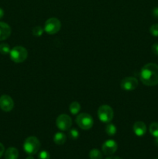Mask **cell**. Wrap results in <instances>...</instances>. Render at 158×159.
Returning a JSON list of instances; mask_svg holds the SVG:
<instances>
[{"mask_svg": "<svg viewBox=\"0 0 158 159\" xmlns=\"http://www.w3.org/2000/svg\"><path fill=\"white\" fill-rule=\"evenodd\" d=\"M11 49L8 43H2L0 44V54H3V55H6V54H9Z\"/></svg>", "mask_w": 158, "mask_h": 159, "instance_id": "cell-19", "label": "cell"}, {"mask_svg": "<svg viewBox=\"0 0 158 159\" xmlns=\"http://www.w3.org/2000/svg\"><path fill=\"white\" fill-rule=\"evenodd\" d=\"M76 123L82 130H90L92 127L94 120L88 113H83L77 115L76 118Z\"/></svg>", "mask_w": 158, "mask_h": 159, "instance_id": "cell-5", "label": "cell"}, {"mask_svg": "<svg viewBox=\"0 0 158 159\" xmlns=\"http://www.w3.org/2000/svg\"><path fill=\"white\" fill-rule=\"evenodd\" d=\"M90 159H102V154L98 149H92L89 152Z\"/></svg>", "mask_w": 158, "mask_h": 159, "instance_id": "cell-17", "label": "cell"}, {"mask_svg": "<svg viewBox=\"0 0 158 159\" xmlns=\"http://www.w3.org/2000/svg\"><path fill=\"white\" fill-rule=\"evenodd\" d=\"M3 16H4V11H3V9L2 8H0V20L2 18Z\"/></svg>", "mask_w": 158, "mask_h": 159, "instance_id": "cell-27", "label": "cell"}, {"mask_svg": "<svg viewBox=\"0 0 158 159\" xmlns=\"http://www.w3.org/2000/svg\"><path fill=\"white\" fill-rule=\"evenodd\" d=\"M138 80L136 78L126 77L121 81V88L125 91H133L138 86Z\"/></svg>", "mask_w": 158, "mask_h": 159, "instance_id": "cell-8", "label": "cell"}, {"mask_svg": "<svg viewBox=\"0 0 158 159\" xmlns=\"http://www.w3.org/2000/svg\"><path fill=\"white\" fill-rule=\"evenodd\" d=\"M11 60L15 63H22L27 58L28 51L22 46L14 47L9 52Z\"/></svg>", "mask_w": 158, "mask_h": 159, "instance_id": "cell-3", "label": "cell"}, {"mask_svg": "<svg viewBox=\"0 0 158 159\" xmlns=\"http://www.w3.org/2000/svg\"><path fill=\"white\" fill-rule=\"evenodd\" d=\"M43 29H42V27H40V26H36L32 30L33 35L35 36V37H40L43 34Z\"/></svg>", "mask_w": 158, "mask_h": 159, "instance_id": "cell-20", "label": "cell"}, {"mask_svg": "<svg viewBox=\"0 0 158 159\" xmlns=\"http://www.w3.org/2000/svg\"><path fill=\"white\" fill-rule=\"evenodd\" d=\"M155 159H158V158H155Z\"/></svg>", "mask_w": 158, "mask_h": 159, "instance_id": "cell-31", "label": "cell"}, {"mask_svg": "<svg viewBox=\"0 0 158 159\" xmlns=\"http://www.w3.org/2000/svg\"><path fill=\"white\" fill-rule=\"evenodd\" d=\"M4 152H5L4 146H3V144H2V143H0V158L2 156V155L4 154Z\"/></svg>", "mask_w": 158, "mask_h": 159, "instance_id": "cell-26", "label": "cell"}, {"mask_svg": "<svg viewBox=\"0 0 158 159\" xmlns=\"http://www.w3.org/2000/svg\"><path fill=\"white\" fill-rule=\"evenodd\" d=\"M118 148L117 143L114 140H107L103 143L102 146V150L104 155H111L116 152Z\"/></svg>", "mask_w": 158, "mask_h": 159, "instance_id": "cell-10", "label": "cell"}, {"mask_svg": "<svg viewBox=\"0 0 158 159\" xmlns=\"http://www.w3.org/2000/svg\"><path fill=\"white\" fill-rule=\"evenodd\" d=\"M152 51L154 54L158 55V43H154V44L152 46Z\"/></svg>", "mask_w": 158, "mask_h": 159, "instance_id": "cell-24", "label": "cell"}, {"mask_svg": "<svg viewBox=\"0 0 158 159\" xmlns=\"http://www.w3.org/2000/svg\"><path fill=\"white\" fill-rule=\"evenodd\" d=\"M106 159H122V158H119V157L118 156H111V157H108V158H107Z\"/></svg>", "mask_w": 158, "mask_h": 159, "instance_id": "cell-28", "label": "cell"}, {"mask_svg": "<svg viewBox=\"0 0 158 159\" xmlns=\"http://www.w3.org/2000/svg\"><path fill=\"white\" fill-rule=\"evenodd\" d=\"M116 127L114 124L111 123H108L107 126L105 127V132L108 136H114L116 133Z\"/></svg>", "mask_w": 158, "mask_h": 159, "instance_id": "cell-16", "label": "cell"}, {"mask_svg": "<svg viewBox=\"0 0 158 159\" xmlns=\"http://www.w3.org/2000/svg\"><path fill=\"white\" fill-rule=\"evenodd\" d=\"M153 16L155 18L158 19V7H155L153 9Z\"/></svg>", "mask_w": 158, "mask_h": 159, "instance_id": "cell-25", "label": "cell"}, {"mask_svg": "<svg viewBox=\"0 0 158 159\" xmlns=\"http://www.w3.org/2000/svg\"><path fill=\"white\" fill-rule=\"evenodd\" d=\"M98 116L102 123H110L114 116L112 108L108 105H102L98 110Z\"/></svg>", "mask_w": 158, "mask_h": 159, "instance_id": "cell-4", "label": "cell"}, {"mask_svg": "<svg viewBox=\"0 0 158 159\" xmlns=\"http://www.w3.org/2000/svg\"><path fill=\"white\" fill-rule=\"evenodd\" d=\"M133 132L138 137H142L147 132V126L142 121H137L133 124Z\"/></svg>", "mask_w": 158, "mask_h": 159, "instance_id": "cell-11", "label": "cell"}, {"mask_svg": "<svg viewBox=\"0 0 158 159\" xmlns=\"http://www.w3.org/2000/svg\"><path fill=\"white\" fill-rule=\"evenodd\" d=\"M150 32L153 37H158V24H153L150 28Z\"/></svg>", "mask_w": 158, "mask_h": 159, "instance_id": "cell-22", "label": "cell"}, {"mask_svg": "<svg viewBox=\"0 0 158 159\" xmlns=\"http://www.w3.org/2000/svg\"><path fill=\"white\" fill-rule=\"evenodd\" d=\"M56 125L59 130L66 131L71 128L72 125V120L71 116L67 114H60L56 120Z\"/></svg>", "mask_w": 158, "mask_h": 159, "instance_id": "cell-7", "label": "cell"}, {"mask_svg": "<svg viewBox=\"0 0 158 159\" xmlns=\"http://www.w3.org/2000/svg\"><path fill=\"white\" fill-rule=\"evenodd\" d=\"M154 144H155V145L157 146V147H158V138H155Z\"/></svg>", "mask_w": 158, "mask_h": 159, "instance_id": "cell-29", "label": "cell"}, {"mask_svg": "<svg viewBox=\"0 0 158 159\" xmlns=\"http://www.w3.org/2000/svg\"><path fill=\"white\" fill-rule=\"evenodd\" d=\"M141 82L147 86H153L158 84V65L149 63L144 65L139 73Z\"/></svg>", "mask_w": 158, "mask_h": 159, "instance_id": "cell-1", "label": "cell"}, {"mask_svg": "<svg viewBox=\"0 0 158 159\" xmlns=\"http://www.w3.org/2000/svg\"><path fill=\"white\" fill-rule=\"evenodd\" d=\"M61 27V23L58 19L55 17L50 18L45 22L44 24V31L46 34L52 35V34H57L59 32Z\"/></svg>", "mask_w": 158, "mask_h": 159, "instance_id": "cell-6", "label": "cell"}, {"mask_svg": "<svg viewBox=\"0 0 158 159\" xmlns=\"http://www.w3.org/2000/svg\"><path fill=\"white\" fill-rule=\"evenodd\" d=\"M26 159H34V158H33V157L32 156V155H29V156H28Z\"/></svg>", "mask_w": 158, "mask_h": 159, "instance_id": "cell-30", "label": "cell"}, {"mask_svg": "<svg viewBox=\"0 0 158 159\" xmlns=\"http://www.w3.org/2000/svg\"><path fill=\"white\" fill-rule=\"evenodd\" d=\"M50 154L46 151H41L38 155V159H50Z\"/></svg>", "mask_w": 158, "mask_h": 159, "instance_id": "cell-23", "label": "cell"}, {"mask_svg": "<svg viewBox=\"0 0 158 159\" xmlns=\"http://www.w3.org/2000/svg\"><path fill=\"white\" fill-rule=\"evenodd\" d=\"M19 151L15 148H9L5 152V158L6 159H18Z\"/></svg>", "mask_w": 158, "mask_h": 159, "instance_id": "cell-13", "label": "cell"}, {"mask_svg": "<svg viewBox=\"0 0 158 159\" xmlns=\"http://www.w3.org/2000/svg\"><path fill=\"white\" fill-rule=\"evenodd\" d=\"M40 148V142L38 138L31 136L26 138L23 143V149L28 155H33L38 152Z\"/></svg>", "mask_w": 158, "mask_h": 159, "instance_id": "cell-2", "label": "cell"}, {"mask_svg": "<svg viewBox=\"0 0 158 159\" xmlns=\"http://www.w3.org/2000/svg\"><path fill=\"white\" fill-rule=\"evenodd\" d=\"M66 139V135L62 132H57L54 136V142L57 145H62V144H64Z\"/></svg>", "mask_w": 158, "mask_h": 159, "instance_id": "cell-14", "label": "cell"}, {"mask_svg": "<svg viewBox=\"0 0 158 159\" xmlns=\"http://www.w3.org/2000/svg\"><path fill=\"white\" fill-rule=\"evenodd\" d=\"M10 26L4 22H0V41L6 40L10 36Z\"/></svg>", "mask_w": 158, "mask_h": 159, "instance_id": "cell-12", "label": "cell"}, {"mask_svg": "<svg viewBox=\"0 0 158 159\" xmlns=\"http://www.w3.org/2000/svg\"><path fill=\"white\" fill-rule=\"evenodd\" d=\"M69 137L71 139H77L79 137V133L76 128H72L69 130Z\"/></svg>", "mask_w": 158, "mask_h": 159, "instance_id": "cell-21", "label": "cell"}, {"mask_svg": "<svg viewBox=\"0 0 158 159\" xmlns=\"http://www.w3.org/2000/svg\"><path fill=\"white\" fill-rule=\"evenodd\" d=\"M150 133L154 138H158V123L153 122L150 125Z\"/></svg>", "mask_w": 158, "mask_h": 159, "instance_id": "cell-18", "label": "cell"}, {"mask_svg": "<svg viewBox=\"0 0 158 159\" xmlns=\"http://www.w3.org/2000/svg\"><path fill=\"white\" fill-rule=\"evenodd\" d=\"M69 110L71 112V114L76 115L79 113V111L81 110V106L79 104V102H73L70 104L69 107Z\"/></svg>", "mask_w": 158, "mask_h": 159, "instance_id": "cell-15", "label": "cell"}, {"mask_svg": "<svg viewBox=\"0 0 158 159\" xmlns=\"http://www.w3.org/2000/svg\"><path fill=\"white\" fill-rule=\"evenodd\" d=\"M14 107V102L8 95L0 96V109L4 112H10Z\"/></svg>", "mask_w": 158, "mask_h": 159, "instance_id": "cell-9", "label": "cell"}]
</instances>
